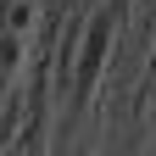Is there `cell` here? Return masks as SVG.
<instances>
[{
	"label": "cell",
	"instance_id": "obj_1",
	"mask_svg": "<svg viewBox=\"0 0 156 156\" xmlns=\"http://www.w3.org/2000/svg\"><path fill=\"white\" fill-rule=\"evenodd\" d=\"M101 50H106V23L89 28V45H84V67H78V89L95 84V73H101Z\"/></svg>",
	"mask_w": 156,
	"mask_h": 156
}]
</instances>
